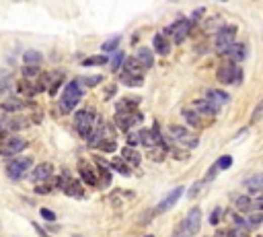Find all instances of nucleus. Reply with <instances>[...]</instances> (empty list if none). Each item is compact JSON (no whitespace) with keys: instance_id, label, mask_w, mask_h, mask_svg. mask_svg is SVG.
I'll list each match as a JSON object with an SVG mask.
<instances>
[{"instance_id":"b1692460","label":"nucleus","mask_w":263,"mask_h":237,"mask_svg":"<svg viewBox=\"0 0 263 237\" xmlns=\"http://www.w3.org/2000/svg\"><path fill=\"white\" fill-rule=\"evenodd\" d=\"M136 58L142 62L144 68H152V64H154V54H152L150 48H140L138 54H136Z\"/></svg>"},{"instance_id":"2eb2a0df","label":"nucleus","mask_w":263,"mask_h":237,"mask_svg":"<svg viewBox=\"0 0 263 237\" xmlns=\"http://www.w3.org/2000/svg\"><path fill=\"white\" fill-rule=\"evenodd\" d=\"M181 115H183V120L189 124V128H202V126H204V117H202V113L195 111L193 107H191V109L185 107V109L181 111Z\"/></svg>"},{"instance_id":"864d4df0","label":"nucleus","mask_w":263,"mask_h":237,"mask_svg":"<svg viewBox=\"0 0 263 237\" xmlns=\"http://www.w3.org/2000/svg\"><path fill=\"white\" fill-rule=\"evenodd\" d=\"M173 237H191V233H189V231H187V229H185V227L181 225V227L177 229V233H175Z\"/></svg>"},{"instance_id":"4d7b16f0","label":"nucleus","mask_w":263,"mask_h":237,"mask_svg":"<svg viewBox=\"0 0 263 237\" xmlns=\"http://www.w3.org/2000/svg\"><path fill=\"white\" fill-rule=\"evenodd\" d=\"M5 138H9V130H5L3 126H0V140H5Z\"/></svg>"},{"instance_id":"7c9ffc66","label":"nucleus","mask_w":263,"mask_h":237,"mask_svg":"<svg viewBox=\"0 0 263 237\" xmlns=\"http://www.w3.org/2000/svg\"><path fill=\"white\" fill-rule=\"evenodd\" d=\"M251 204H253V200L249 196H239L235 200V206H237L239 213H251Z\"/></svg>"},{"instance_id":"f03ea898","label":"nucleus","mask_w":263,"mask_h":237,"mask_svg":"<svg viewBox=\"0 0 263 237\" xmlns=\"http://www.w3.org/2000/svg\"><path fill=\"white\" fill-rule=\"evenodd\" d=\"M97 124V113L93 107H84V109H78L74 113V128L76 132L82 136V138H89L93 128Z\"/></svg>"},{"instance_id":"72a5a7b5","label":"nucleus","mask_w":263,"mask_h":237,"mask_svg":"<svg viewBox=\"0 0 263 237\" xmlns=\"http://www.w3.org/2000/svg\"><path fill=\"white\" fill-rule=\"evenodd\" d=\"M97 149H101L103 153H113V151L117 149V144H115V140H113V138H103L101 142L97 144Z\"/></svg>"},{"instance_id":"8fccbe9b","label":"nucleus","mask_w":263,"mask_h":237,"mask_svg":"<svg viewBox=\"0 0 263 237\" xmlns=\"http://www.w3.org/2000/svg\"><path fill=\"white\" fill-rule=\"evenodd\" d=\"M52 190H54V186H48L46 182H43L41 186H37V188H35V192H37V194H50Z\"/></svg>"},{"instance_id":"20e7f679","label":"nucleus","mask_w":263,"mask_h":237,"mask_svg":"<svg viewBox=\"0 0 263 237\" xmlns=\"http://www.w3.org/2000/svg\"><path fill=\"white\" fill-rule=\"evenodd\" d=\"M235 40H237V27H235V25L220 27V31L216 33V40H214L216 52H218V54H226L230 48L237 44Z\"/></svg>"},{"instance_id":"f8f14e48","label":"nucleus","mask_w":263,"mask_h":237,"mask_svg":"<svg viewBox=\"0 0 263 237\" xmlns=\"http://www.w3.org/2000/svg\"><path fill=\"white\" fill-rule=\"evenodd\" d=\"M78 175L82 177V182L86 186H97L99 184V173H97V169L89 161H80L78 163Z\"/></svg>"},{"instance_id":"ddd939ff","label":"nucleus","mask_w":263,"mask_h":237,"mask_svg":"<svg viewBox=\"0 0 263 237\" xmlns=\"http://www.w3.org/2000/svg\"><path fill=\"white\" fill-rule=\"evenodd\" d=\"M193 109H195V111H200L202 115H210V117H214V115L220 113V105H216V103L210 101L208 97L195 99V101H193Z\"/></svg>"},{"instance_id":"6e6552de","label":"nucleus","mask_w":263,"mask_h":237,"mask_svg":"<svg viewBox=\"0 0 263 237\" xmlns=\"http://www.w3.org/2000/svg\"><path fill=\"white\" fill-rule=\"evenodd\" d=\"M25 146H27V140L19 138V136H9L5 140H0V155L3 157H15L19 155L21 151H25Z\"/></svg>"},{"instance_id":"bb28decb","label":"nucleus","mask_w":263,"mask_h":237,"mask_svg":"<svg viewBox=\"0 0 263 237\" xmlns=\"http://www.w3.org/2000/svg\"><path fill=\"white\" fill-rule=\"evenodd\" d=\"M0 107H3V111H7V113H9V111H21V109L25 107V101L19 99V97H9Z\"/></svg>"},{"instance_id":"4be33fe9","label":"nucleus","mask_w":263,"mask_h":237,"mask_svg":"<svg viewBox=\"0 0 263 237\" xmlns=\"http://www.w3.org/2000/svg\"><path fill=\"white\" fill-rule=\"evenodd\" d=\"M23 62L29 64V66H39V64L43 62V56H41V52H37V50H25Z\"/></svg>"},{"instance_id":"58836bf2","label":"nucleus","mask_w":263,"mask_h":237,"mask_svg":"<svg viewBox=\"0 0 263 237\" xmlns=\"http://www.w3.org/2000/svg\"><path fill=\"white\" fill-rule=\"evenodd\" d=\"M62 83H64V78H62V72L54 74V78H52V87L48 89V91H50V95H56V93H58V89L62 87Z\"/></svg>"},{"instance_id":"49530a36","label":"nucleus","mask_w":263,"mask_h":237,"mask_svg":"<svg viewBox=\"0 0 263 237\" xmlns=\"http://www.w3.org/2000/svg\"><path fill=\"white\" fill-rule=\"evenodd\" d=\"M251 213H263V196H257L251 204Z\"/></svg>"},{"instance_id":"4c0bfd02","label":"nucleus","mask_w":263,"mask_h":237,"mask_svg":"<svg viewBox=\"0 0 263 237\" xmlns=\"http://www.w3.org/2000/svg\"><path fill=\"white\" fill-rule=\"evenodd\" d=\"M216 167H218L220 171L230 169V167H233V157H230V155H222V157L216 161Z\"/></svg>"},{"instance_id":"de8ad7c7","label":"nucleus","mask_w":263,"mask_h":237,"mask_svg":"<svg viewBox=\"0 0 263 237\" xmlns=\"http://www.w3.org/2000/svg\"><path fill=\"white\" fill-rule=\"evenodd\" d=\"M222 215H224V209H220V206H218V209H214V213H212V217H210V223H212V225H218Z\"/></svg>"},{"instance_id":"412c9836","label":"nucleus","mask_w":263,"mask_h":237,"mask_svg":"<svg viewBox=\"0 0 263 237\" xmlns=\"http://www.w3.org/2000/svg\"><path fill=\"white\" fill-rule=\"evenodd\" d=\"M206 97L210 101H214L216 105H226L230 101V95L226 91H222V89H210V91L206 93Z\"/></svg>"},{"instance_id":"6e6d98bb","label":"nucleus","mask_w":263,"mask_h":237,"mask_svg":"<svg viewBox=\"0 0 263 237\" xmlns=\"http://www.w3.org/2000/svg\"><path fill=\"white\" fill-rule=\"evenodd\" d=\"M204 13H206V9H197V11L193 13V21H195V19H200V17H202Z\"/></svg>"},{"instance_id":"bf43d9fd","label":"nucleus","mask_w":263,"mask_h":237,"mask_svg":"<svg viewBox=\"0 0 263 237\" xmlns=\"http://www.w3.org/2000/svg\"><path fill=\"white\" fill-rule=\"evenodd\" d=\"M72 237H84V235H72Z\"/></svg>"},{"instance_id":"423d86ee","label":"nucleus","mask_w":263,"mask_h":237,"mask_svg":"<svg viewBox=\"0 0 263 237\" xmlns=\"http://www.w3.org/2000/svg\"><path fill=\"white\" fill-rule=\"evenodd\" d=\"M189 29H191V21L187 19H179L177 23L169 25V27H164V35L167 37H173V44H181L185 42V37L189 35Z\"/></svg>"},{"instance_id":"4468645a","label":"nucleus","mask_w":263,"mask_h":237,"mask_svg":"<svg viewBox=\"0 0 263 237\" xmlns=\"http://www.w3.org/2000/svg\"><path fill=\"white\" fill-rule=\"evenodd\" d=\"M52 175H54V165L52 163H41V165H37L31 171V180L37 182V184H43V182L50 180Z\"/></svg>"},{"instance_id":"a211bd4d","label":"nucleus","mask_w":263,"mask_h":237,"mask_svg":"<svg viewBox=\"0 0 263 237\" xmlns=\"http://www.w3.org/2000/svg\"><path fill=\"white\" fill-rule=\"evenodd\" d=\"M245 188H247L251 194H263V173L249 175L247 180H245Z\"/></svg>"},{"instance_id":"2f4dec72","label":"nucleus","mask_w":263,"mask_h":237,"mask_svg":"<svg viewBox=\"0 0 263 237\" xmlns=\"http://www.w3.org/2000/svg\"><path fill=\"white\" fill-rule=\"evenodd\" d=\"M111 167H113L117 173L125 175V177H129V175H132V169H129V165H127L123 159H113V161H111Z\"/></svg>"},{"instance_id":"f257e3e1","label":"nucleus","mask_w":263,"mask_h":237,"mask_svg":"<svg viewBox=\"0 0 263 237\" xmlns=\"http://www.w3.org/2000/svg\"><path fill=\"white\" fill-rule=\"evenodd\" d=\"M80 99H82V81L74 78V81H70L68 85L64 87V93L60 97V109H62V113L74 111V107L80 103Z\"/></svg>"},{"instance_id":"3c124183","label":"nucleus","mask_w":263,"mask_h":237,"mask_svg":"<svg viewBox=\"0 0 263 237\" xmlns=\"http://www.w3.org/2000/svg\"><path fill=\"white\" fill-rule=\"evenodd\" d=\"M233 221H235V225H237V227H243V229H249V223H247L245 219H241L239 215H233Z\"/></svg>"},{"instance_id":"a878e982","label":"nucleus","mask_w":263,"mask_h":237,"mask_svg":"<svg viewBox=\"0 0 263 237\" xmlns=\"http://www.w3.org/2000/svg\"><path fill=\"white\" fill-rule=\"evenodd\" d=\"M121 83L125 87H140L144 83V76L142 74H132V72H121Z\"/></svg>"},{"instance_id":"f704fd0d","label":"nucleus","mask_w":263,"mask_h":237,"mask_svg":"<svg viewBox=\"0 0 263 237\" xmlns=\"http://www.w3.org/2000/svg\"><path fill=\"white\" fill-rule=\"evenodd\" d=\"M41 74V68L39 66H29V64H25L23 66V78H37Z\"/></svg>"},{"instance_id":"473e14b6","label":"nucleus","mask_w":263,"mask_h":237,"mask_svg":"<svg viewBox=\"0 0 263 237\" xmlns=\"http://www.w3.org/2000/svg\"><path fill=\"white\" fill-rule=\"evenodd\" d=\"M64 192L68 194V196H76V198H82V186H80V182H76V180H72L68 186L64 188Z\"/></svg>"},{"instance_id":"393cba45","label":"nucleus","mask_w":263,"mask_h":237,"mask_svg":"<svg viewBox=\"0 0 263 237\" xmlns=\"http://www.w3.org/2000/svg\"><path fill=\"white\" fill-rule=\"evenodd\" d=\"M169 136L173 138V140H177V142H181L183 138H187L191 132H189V128H185V126H177V124H171L169 126Z\"/></svg>"},{"instance_id":"603ef678","label":"nucleus","mask_w":263,"mask_h":237,"mask_svg":"<svg viewBox=\"0 0 263 237\" xmlns=\"http://www.w3.org/2000/svg\"><path fill=\"white\" fill-rule=\"evenodd\" d=\"M115 91H117V87H115V85H109V87L105 89V99H111V97L115 95Z\"/></svg>"},{"instance_id":"1a4fd4ad","label":"nucleus","mask_w":263,"mask_h":237,"mask_svg":"<svg viewBox=\"0 0 263 237\" xmlns=\"http://www.w3.org/2000/svg\"><path fill=\"white\" fill-rule=\"evenodd\" d=\"M183 192H185V188L183 186H177L175 190H171L167 196H164L158 204H156V209H154V213L156 215H162V213H167V211H171L173 209V206L179 202V198L183 196Z\"/></svg>"},{"instance_id":"7ed1b4c3","label":"nucleus","mask_w":263,"mask_h":237,"mask_svg":"<svg viewBox=\"0 0 263 237\" xmlns=\"http://www.w3.org/2000/svg\"><path fill=\"white\" fill-rule=\"evenodd\" d=\"M142 120H144V115L138 109H123V111L117 109V113H115V124L121 132H129L136 124H142Z\"/></svg>"},{"instance_id":"a18cd8bd","label":"nucleus","mask_w":263,"mask_h":237,"mask_svg":"<svg viewBox=\"0 0 263 237\" xmlns=\"http://www.w3.org/2000/svg\"><path fill=\"white\" fill-rule=\"evenodd\" d=\"M247 223H249L251 229H253V227H259V225L263 223V213H255V215H251V217L247 219Z\"/></svg>"},{"instance_id":"f3484780","label":"nucleus","mask_w":263,"mask_h":237,"mask_svg":"<svg viewBox=\"0 0 263 237\" xmlns=\"http://www.w3.org/2000/svg\"><path fill=\"white\" fill-rule=\"evenodd\" d=\"M247 54H249L247 44H235V46L230 48L224 56H228V58H230V62H243L245 58H247Z\"/></svg>"},{"instance_id":"37998d69","label":"nucleus","mask_w":263,"mask_h":237,"mask_svg":"<svg viewBox=\"0 0 263 237\" xmlns=\"http://www.w3.org/2000/svg\"><path fill=\"white\" fill-rule=\"evenodd\" d=\"M123 60H125V56H123L121 52H115V56H113V60H111V70H113V72H117V70L121 68Z\"/></svg>"},{"instance_id":"c03bdc74","label":"nucleus","mask_w":263,"mask_h":237,"mask_svg":"<svg viewBox=\"0 0 263 237\" xmlns=\"http://www.w3.org/2000/svg\"><path fill=\"white\" fill-rule=\"evenodd\" d=\"M206 184H208L206 180H202V182H195V184L189 188V194H187V196H189V198H197V196H200V190H202Z\"/></svg>"},{"instance_id":"052dcab7","label":"nucleus","mask_w":263,"mask_h":237,"mask_svg":"<svg viewBox=\"0 0 263 237\" xmlns=\"http://www.w3.org/2000/svg\"><path fill=\"white\" fill-rule=\"evenodd\" d=\"M259 237H263V235H259Z\"/></svg>"},{"instance_id":"c9c22d12","label":"nucleus","mask_w":263,"mask_h":237,"mask_svg":"<svg viewBox=\"0 0 263 237\" xmlns=\"http://www.w3.org/2000/svg\"><path fill=\"white\" fill-rule=\"evenodd\" d=\"M13 83V74L7 68H0V89H9Z\"/></svg>"},{"instance_id":"c756f323","label":"nucleus","mask_w":263,"mask_h":237,"mask_svg":"<svg viewBox=\"0 0 263 237\" xmlns=\"http://www.w3.org/2000/svg\"><path fill=\"white\" fill-rule=\"evenodd\" d=\"M121 44V37L119 35H113V37H109V40H105L103 44H101V50L105 52V54H111V52H117V46Z\"/></svg>"},{"instance_id":"39448f33","label":"nucleus","mask_w":263,"mask_h":237,"mask_svg":"<svg viewBox=\"0 0 263 237\" xmlns=\"http://www.w3.org/2000/svg\"><path fill=\"white\" fill-rule=\"evenodd\" d=\"M31 165H33L31 157H15L7 165V175L11 177L13 182H19L21 177H25V173L31 169Z\"/></svg>"},{"instance_id":"5fc2aeb1","label":"nucleus","mask_w":263,"mask_h":237,"mask_svg":"<svg viewBox=\"0 0 263 237\" xmlns=\"http://www.w3.org/2000/svg\"><path fill=\"white\" fill-rule=\"evenodd\" d=\"M33 227H35V231H37V233H39L41 237H50V235H48V233H46V231H43V229H41V227H39L37 223H33Z\"/></svg>"},{"instance_id":"c85d7f7f","label":"nucleus","mask_w":263,"mask_h":237,"mask_svg":"<svg viewBox=\"0 0 263 237\" xmlns=\"http://www.w3.org/2000/svg\"><path fill=\"white\" fill-rule=\"evenodd\" d=\"M19 91H21L23 95H27V97H33V95H37V87L31 83V78H23V81L19 83Z\"/></svg>"},{"instance_id":"6ab92c4d","label":"nucleus","mask_w":263,"mask_h":237,"mask_svg":"<svg viewBox=\"0 0 263 237\" xmlns=\"http://www.w3.org/2000/svg\"><path fill=\"white\" fill-rule=\"evenodd\" d=\"M121 159L127 165H140L142 163V155L136 151V146H129V144L121 149Z\"/></svg>"},{"instance_id":"cd10ccee","label":"nucleus","mask_w":263,"mask_h":237,"mask_svg":"<svg viewBox=\"0 0 263 237\" xmlns=\"http://www.w3.org/2000/svg\"><path fill=\"white\" fill-rule=\"evenodd\" d=\"M109 62V58L105 54H99V56H89L82 60V66H103Z\"/></svg>"},{"instance_id":"e433bc0d","label":"nucleus","mask_w":263,"mask_h":237,"mask_svg":"<svg viewBox=\"0 0 263 237\" xmlns=\"http://www.w3.org/2000/svg\"><path fill=\"white\" fill-rule=\"evenodd\" d=\"M181 146H185V149H195L197 144H200V136H195V134H189L187 138H183L181 142H179Z\"/></svg>"},{"instance_id":"9b49d317","label":"nucleus","mask_w":263,"mask_h":237,"mask_svg":"<svg viewBox=\"0 0 263 237\" xmlns=\"http://www.w3.org/2000/svg\"><path fill=\"white\" fill-rule=\"evenodd\" d=\"M31 122L23 115H7V117H0V126L9 132H19V130H25Z\"/></svg>"},{"instance_id":"680f3d73","label":"nucleus","mask_w":263,"mask_h":237,"mask_svg":"<svg viewBox=\"0 0 263 237\" xmlns=\"http://www.w3.org/2000/svg\"><path fill=\"white\" fill-rule=\"evenodd\" d=\"M243 237H247V235H243Z\"/></svg>"},{"instance_id":"9d476101","label":"nucleus","mask_w":263,"mask_h":237,"mask_svg":"<svg viewBox=\"0 0 263 237\" xmlns=\"http://www.w3.org/2000/svg\"><path fill=\"white\" fill-rule=\"evenodd\" d=\"M183 227H185L191 235L200 233V229H202V209H200V206H193V209H189Z\"/></svg>"},{"instance_id":"ea45409f","label":"nucleus","mask_w":263,"mask_h":237,"mask_svg":"<svg viewBox=\"0 0 263 237\" xmlns=\"http://www.w3.org/2000/svg\"><path fill=\"white\" fill-rule=\"evenodd\" d=\"M80 81H82V85H86V87L93 89V87H97L99 83L103 81V76H101V74H91V76H82Z\"/></svg>"},{"instance_id":"dca6fc26","label":"nucleus","mask_w":263,"mask_h":237,"mask_svg":"<svg viewBox=\"0 0 263 237\" xmlns=\"http://www.w3.org/2000/svg\"><path fill=\"white\" fill-rule=\"evenodd\" d=\"M152 48H154V52H156L158 56H169V52H171V42L167 40V35H164V33H156V35L152 37Z\"/></svg>"},{"instance_id":"13d9d810","label":"nucleus","mask_w":263,"mask_h":237,"mask_svg":"<svg viewBox=\"0 0 263 237\" xmlns=\"http://www.w3.org/2000/svg\"><path fill=\"white\" fill-rule=\"evenodd\" d=\"M140 237H154V235H150V233H148V235H140Z\"/></svg>"},{"instance_id":"a19ab883","label":"nucleus","mask_w":263,"mask_h":237,"mask_svg":"<svg viewBox=\"0 0 263 237\" xmlns=\"http://www.w3.org/2000/svg\"><path fill=\"white\" fill-rule=\"evenodd\" d=\"M127 144H129V146H138V144H142L140 128H138V130H134V132H127Z\"/></svg>"},{"instance_id":"09e8293b","label":"nucleus","mask_w":263,"mask_h":237,"mask_svg":"<svg viewBox=\"0 0 263 237\" xmlns=\"http://www.w3.org/2000/svg\"><path fill=\"white\" fill-rule=\"evenodd\" d=\"M39 215H41V219H46V221H50V223H52V221H56V215H54L50 209H41V211H39Z\"/></svg>"},{"instance_id":"aec40b11","label":"nucleus","mask_w":263,"mask_h":237,"mask_svg":"<svg viewBox=\"0 0 263 237\" xmlns=\"http://www.w3.org/2000/svg\"><path fill=\"white\" fill-rule=\"evenodd\" d=\"M123 70H125V72H132V74H142L144 66H142V62L138 60L136 56H125V60H123Z\"/></svg>"},{"instance_id":"0eeeda50","label":"nucleus","mask_w":263,"mask_h":237,"mask_svg":"<svg viewBox=\"0 0 263 237\" xmlns=\"http://www.w3.org/2000/svg\"><path fill=\"white\" fill-rule=\"evenodd\" d=\"M218 81L222 85H239L241 83V76H243V70L235 64V62H228V64H222L218 68Z\"/></svg>"},{"instance_id":"79ce46f5","label":"nucleus","mask_w":263,"mask_h":237,"mask_svg":"<svg viewBox=\"0 0 263 237\" xmlns=\"http://www.w3.org/2000/svg\"><path fill=\"white\" fill-rule=\"evenodd\" d=\"M261 117H263V99L255 105V109H253V113H251V124H257Z\"/></svg>"},{"instance_id":"5701e85b","label":"nucleus","mask_w":263,"mask_h":237,"mask_svg":"<svg viewBox=\"0 0 263 237\" xmlns=\"http://www.w3.org/2000/svg\"><path fill=\"white\" fill-rule=\"evenodd\" d=\"M95 161H97V171H99V177L103 180V184L105 186H109L111 184V169L105 165V161L101 159V157H95Z\"/></svg>"}]
</instances>
